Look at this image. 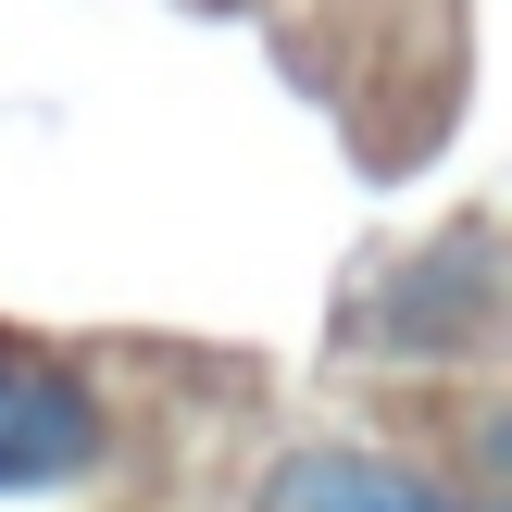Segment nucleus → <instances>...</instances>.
<instances>
[{
    "label": "nucleus",
    "instance_id": "obj_1",
    "mask_svg": "<svg viewBox=\"0 0 512 512\" xmlns=\"http://www.w3.org/2000/svg\"><path fill=\"white\" fill-rule=\"evenodd\" d=\"M88 463H100V400L75 388L63 363H25V350H0V500L75 488Z\"/></svg>",
    "mask_w": 512,
    "mask_h": 512
},
{
    "label": "nucleus",
    "instance_id": "obj_2",
    "mask_svg": "<svg viewBox=\"0 0 512 512\" xmlns=\"http://www.w3.org/2000/svg\"><path fill=\"white\" fill-rule=\"evenodd\" d=\"M363 338L375 350H475V338H488V238H475V225L438 238L425 275H400V288L363 313Z\"/></svg>",
    "mask_w": 512,
    "mask_h": 512
},
{
    "label": "nucleus",
    "instance_id": "obj_3",
    "mask_svg": "<svg viewBox=\"0 0 512 512\" xmlns=\"http://www.w3.org/2000/svg\"><path fill=\"white\" fill-rule=\"evenodd\" d=\"M250 512H475V500H450L438 475L388 463V450H288Z\"/></svg>",
    "mask_w": 512,
    "mask_h": 512
}]
</instances>
